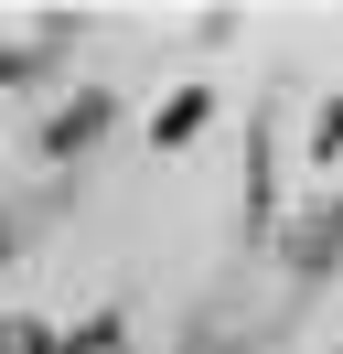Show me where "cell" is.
Wrapping results in <instances>:
<instances>
[{
	"label": "cell",
	"instance_id": "cell-1",
	"mask_svg": "<svg viewBox=\"0 0 343 354\" xmlns=\"http://www.w3.org/2000/svg\"><path fill=\"white\" fill-rule=\"evenodd\" d=\"M0 354H129V333H118V311H97V322H75V333H43V322H0Z\"/></svg>",
	"mask_w": 343,
	"mask_h": 354
},
{
	"label": "cell",
	"instance_id": "cell-3",
	"mask_svg": "<svg viewBox=\"0 0 343 354\" xmlns=\"http://www.w3.org/2000/svg\"><path fill=\"white\" fill-rule=\"evenodd\" d=\"M97 129H107V97H75V108H64L54 129H43V151H86Z\"/></svg>",
	"mask_w": 343,
	"mask_h": 354
},
{
	"label": "cell",
	"instance_id": "cell-4",
	"mask_svg": "<svg viewBox=\"0 0 343 354\" xmlns=\"http://www.w3.org/2000/svg\"><path fill=\"white\" fill-rule=\"evenodd\" d=\"M204 118H214V97H204V86H183V97H172L161 118H150V140H161V151H172V140H193V129H204Z\"/></svg>",
	"mask_w": 343,
	"mask_h": 354
},
{
	"label": "cell",
	"instance_id": "cell-2",
	"mask_svg": "<svg viewBox=\"0 0 343 354\" xmlns=\"http://www.w3.org/2000/svg\"><path fill=\"white\" fill-rule=\"evenodd\" d=\"M343 258V194H333V215H311V225H290V268H311V279H322V268H333Z\"/></svg>",
	"mask_w": 343,
	"mask_h": 354
}]
</instances>
